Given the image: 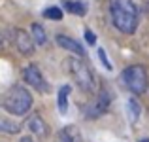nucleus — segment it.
<instances>
[{"label":"nucleus","mask_w":149,"mask_h":142,"mask_svg":"<svg viewBox=\"0 0 149 142\" xmlns=\"http://www.w3.org/2000/svg\"><path fill=\"white\" fill-rule=\"evenodd\" d=\"M123 82L132 93L143 95L149 87V76L147 70L142 65H130L123 70Z\"/></svg>","instance_id":"nucleus-4"},{"label":"nucleus","mask_w":149,"mask_h":142,"mask_svg":"<svg viewBox=\"0 0 149 142\" xmlns=\"http://www.w3.org/2000/svg\"><path fill=\"white\" fill-rule=\"evenodd\" d=\"M26 127H29V131L32 133V135H36L38 138H45V136L49 135L47 123H45V121L42 120V116L36 114V112H34L32 116H29V120H26Z\"/></svg>","instance_id":"nucleus-8"},{"label":"nucleus","mask_w":149,"mask_h":142,"mask_svg":"<svg viewBox=\"0 0 149 142\" xmlns=\"http://www.w3.org/2000/svg\"><path fill=\"white\" fill-rule=\"evenodd\" d=\"M109 108V95L106 91H102L98 97L95 98V101L91 102V104H87V110H85V116L89 117V120H95V117H100L102 114H106Z\"/></svg>","instance_id":"nucleus-7"},{"label":"nucleus","mask_w":149,"mask_h":142,"mask_svg":"<svg viewBox=\"0 0 149 142\" xmlns=\"http://www.w3.org/2000/svg\"><path fill=\"white\" fill-rule=\"evenodd\" d=\"M64 10L72 15H79V17L87 15V6L79 0H64Z\"/></svg>","instance_id":"nucleus-11"},{"label":"nucleus","mask_w":149,"mask_h":142,"mask_svg":"<svg viewBox=\"0 0 149 142\" xmlns=\"http://www.w3.org/2000/svg\"><path fill=\"white\" fill-rule=\"evenodd\" d=\"M62 10L57 6H51V8H45L44 10V17L45 19H53V21H58V19H62Z\"/></svg>","instance_id":"nucleus-16"},{"label":"nucleus","mask_w":149,"mask_h":142,"mask_svg":"<svg viewBox=\"0 0 149 142\" xmlns=\"http://www.w3.org/2000/svg\"><path fill=\"white\" fill-rule=\"evenodd\" d=\"M127 108H128V117H130V121L134 123V121L140 117V102L136 101L134 97H132V98H128V104H127Z\"/></svg>","instance_id":"nucleus-15"},{"label":"nucleus","mask_w":149,"mask_h":142,"mask_svg":"<svg viewBox=\"0 0 149 142\" xmlns=\"http://www.w3.org/2000/svg\"><path fill=\"white\" fill-rule=\"evenodd\" d=\"M2 106L11 116H25L32 108V95L23 85H13L8 89V93L2 98Z\"/></svg>","instance_id":"nucleus-2"},{"label":"nucleus","mask_w":149,"mask_h":142,"mask_svg":"<svg viewBox=\"0 0 149 142\" xmlns=\"http://www.w3.org/2000/svg\"><path fill=\"white\" fill-rule=\"evenodd\" d=\"M55 42H57L58 46L62 47V49H68V51H72V53H76V55H79V57H85V49H83V46L81 44H77L74 38H70V36H64V34H57V38H55Z\"/></svg>","instance_id":"nucleus-9"},{"label":"nucleus","mask_w":149,"mask_h":142,"mask_svg":"<svg viewBox=\"0 0 149 142\" xmlns=\"http://www.w3.org/2000/svg\"><path fill=\"white\" fill-rule=\"evenodd\" d=\"M19 142H34L32 138H30V136H23V138L21 140H19Z\"/></svg>","instance_id":"nucleus-19"},{"label":"nucleus","mask_w":149,"mask_h":142,"mask_svg":"<svg viewBox=\"0 0 149 142\" xmlns=\"http://www.w3.org/2000/svg\"><path fill=\"white\" fill-rule=\"evenodd\" d=\"M72 93V87L70 85H62L58 89V95H57V104H58V112L61 114H66L68 112V97Z\"/></svg>","instance_id":"nucleus-12"},{"label":"nucleus","mask_w":149,"mask_h":142,"mask_svg":"<svg viewBox=\"0 0 149 142\" xmlns=\"http://www.w3.org/2000/svg\"><path fill=\"white\" fill-rule=\"evenodd\" d=\"M109 17L115 29L123 34H134L140 23L134 0H109Z\"/></svg>","instance_id":"nucleus-1"},{"label":"nucleus","mask_w":149,"mask_h":142,"mask_svg":"<svg viewBox=\"0 0 149 142\" xmlns=\"http://www.w3.org/2000/svg\"><path fill=\"white\" fill-rule=\"evenodd\" d=\"M11 38H13L15 47L23 55H32L34 53V40L29 32H25L23 29H11Z\"/></svg>","instance_id":"nucleus-6"},{"label":"nucleus","mask_w":149,"mask_h":142,"mask_svg":"<svg viewBox=\"0 0 149 142\" xmlns=\"http://www.w3.org/2000/svg\"><path fill=\"white\" fill-rule=\"evenodd\" d=\"M58 142H81V133L76 125H66L58 133Z\"/></svg>","instance_id":"nucleus-10"},{"label":"nucleus","mask_w":149,"mask_h":142,"mask_svg":"<svg viewBox=\"0 0 149 142\" xmlns=\"http://www.w3.org/2000/svg\"><path fill=\"white\" fill-rule=\"evenodd\" d=\"M140 142H149V138H142V140H140Z\"/></svg>","instance_id":"nucleus-20"},{"label":"nucleus","mask_w":149,"mask_h":142,"mask_svg":"<svg viewBox=\"0 0 149 142\" xmlns=\"http://www.w3.org/2000/svg\"><path fill=\"white\" fill-rule=\"evenodd\" d=\"M85 40H87L91 46H95L96 44V34L91 32V30H85Z\"/></svg>","instance_id":"nucleus-18"},{"label":"nucleus","mask_w":149,"mask_h":142,"mask_svg":"<svg viewBox=\"0 0 149 142\" xmlns=\"http://www.w3.org/2000/svg\"><path fill=\"white\" fill-rule=\"evenodd\" d=\"M23 80H25L32 89H36V91H40V93H49V84H47V80L44 78L42 70L38 68L36 65H26L25 68H23Z\"/></svg>","instance_id":"nucleus-5"},{"label":"nucleus","mask_w":149,"mask_h":142,"mask_svg":"<svg viewBox=\"0 0 149 142\" xmlns=\"http://www.w3.org/2000/svg\"><path fill=\"white\" fill-rule=\"evenodd\" d=\"M0 131L6 133V135H19L21 133V125L13 120H8V117L0 116Z\"/></svg>","instance_id":"nucleus-13"},{"label":"nucleus","mask_w":149,"mask_h":142,"mask_svg":"<svg viewBox=\"0 0 149 142\" xmlns=\"http://www.w3.org/2000/svg\"><path fill=\"white\" fill-rule=\"evenodd\" d=\"M98 59H100V63L104 65V68H108V70H111L113 66H111V63L108 61V57H106V51L104 49H98Z\"/></svg>","instance_id":"nucleus-17"},{"label":"nucleus","mask_w":149,"mask_h":142,"mask_svg":"<svg viewBox=\"0 0 149 142\" xmlns=\"http://www.w3.org/2000/svg\"><path fill=\"white\" fill-rule=\"evenodd\" d=\"M70 72H72L74 82L77 84V87L85 93H91L96 89V80L93 70L89 68V65L83 59H72L70 61Z\"/></svg>","instance_id":"nucleus-3"},{"label":"nucleus","mask_w":149,"mask_h":142,"mask_svg":"<svg viewBox=\"0 0 149 142\" xmlns=\"http://www.w3.org/2000/svg\"><path fill=\"white\" fill-rule=\"evenodd\" d=\"M30 32H32V40H34V44L44 46L45 42H47V34H45L44 27H42L40 23H32V25H30Z\"/></svg>","instance_id":"nucleus-14"}]
</instances>
